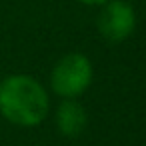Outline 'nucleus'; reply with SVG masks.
Segmentation results:
<instances>
[{"mask_svg":"<svg viewBox=\"0 0 146 146\" xmlns=\"http://www.w3.org/2000/svg\"><path fill=\"white\" fill-rule=\"evenodd\" d=\"M128 2H138V0H128Z\"/></svg>","mask_w":146,"mask_h":146,"instance_id":"423d86ee","label":"nucleus"},{"mask_svg":"<svg viewBox=\"0 0 146 146\" xmlns=\"http://www.w3.org/2000/svg\"><path fill=\"white\" fill-rule=\"evenodd\" d=\"M76 2L86 4V6H102L104 2H108V0H76Z\"/></svg>","mask_w":146,"mask_h":146,"instance_id":"39448f33","label":"nucleus"},{"mask_svg":"<svg viewBox=\"0 0 146 146\" xmlns=\"http://www.w3.org/2000/svg\"><path fill=\"white\" fill-rule=\"evenodd\" d=\"M96 28L108 42L126 40L136 28V12L128 0H108L100 6L96 16Z\"/></svg>","mask_w":146,"mask_h":146,"instance_id":"7ed1b4c3","label":"nucleus"},{"mask_svg":"<svg viewBox=\"0 0 146 146\" xmlns=\"http://www.w3.org/2000/svg\"><path fill=\"white\" fill-rule=\"evenodd\" d=\"M50 110L46 88L28 74H10L0 80V114L16 126H38Z\"/></svg>","mask_w":146,"mask_h":146,"instance_id":"f257e3e1","label":"nucleus"},{"mask_svg":"<svg viewBox=\"0 0 146 146\" xmlns=\"http://www.w3.org/2000/svg\"><path fill=\"white\" fill-rule=\"evenodd\" d=\"M86 122H88L86 110L80 102H76V98H64L60 102V106L56 108L58 130L68 138L82 134V130L86 128Z\"/></svg>","mask_w":146,"mask_h":146,"instance_id":"20e7f679","label":"nucleus"},{"mask_svg":"<svg viewBox=\"0 0 146 146\" xmlns=\"http://www.w3.org/2000/svg\"><path fill=\"white\" fill-rule=\"evenodd\" d=\"M92 62L80 52L64 54L50 72V88L60 98H78L92 82Z\"/></svg>","mask_w":146,"mask_h":146,"instance_id":"f03ea898","label":"nucleus"}]
</instances>
